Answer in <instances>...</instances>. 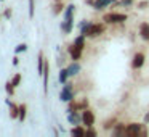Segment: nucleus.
Instances as JSON below:
<instances>
[{
	"instance_id": "obj_25",
	"label": "nucleus",
	"mask_w": 149,
	"mask_h": 137,
	"mask_svg": "<svg viewBox=\"0 0 149 137\" xmlns=\"http://www.w3.org/2000/svg\"><path fill=\"white\" fill-rule=\"evenodd\" d=\"M19 82H21V74H15L13 79H11V84L16 87V85H19Z\"/></svg>"
},
{
	"instance_id": "obj_32",
	"label": "nucleus",
	"mask_w": 149,
	"mask_h": 137,
	"mask_svg": "<svg viewBox=\"0 0 149 137\" xmlns=\"http://www.w3.org/2000/svg\"><path fill=\"white\" fill-rule=\"evenodd\" d=\"M146 121H149V113H148V116H146Z\"/></svg>"
},
{
	"instance_id": "obj_29",
	"label": "nucleus",
	"mask_w": 149,
	"mask_h": 137,
	"mask_svg": "<svg viewBox=\"0 0 149 137\" xmlns=\"http://www.w3.org/2000/svg\"><path fill=\"white\" fill-rule=\"evenodd\" d=\"M13 65H15V66L19 65V58H18V56H15V58H13Z\"/></svg>"
},
{
	"instance_id": "obj_7",
	"label": "nucleus",
	"mask_w": 149,
	"mask_h": 137,
	"mask_svg": "<svg viewBox=\"0 0 149 137\" xmlns=\"http://www.w3.org/2000/svg\"><path fill=\"white\" fill-rule=\"evenodd\" d=\"M82 50H84V47L77 45V44H72V45L69 47V55H71V58L77 61V60L82 56Z\"/></svg>"
},
{
	"instance_id": "obj_8",
	"label": "nucleus",
	"mask_w": 149,
	"mask_h": 137,
	"mask_svg": "<svg viewBox=\"0 0 149 137\" xmlns=\"http://www.w3.org/2000/svg\"><path fill=\"white\" fill-rule=\"evenodd\" d=\"M144 65V53H136L135 56H133V61H132V66L133 68H141V66Z\"/></svg>"
},
{
	"instance_id": "obj_21",
	"label": "nucleus",
	"mask_w": 149,
	"mask_h": 137,
	"mask_svg": "<svg viewBox=\"0 0 149 137\" xmlns=\"http://www.w3.org/2000/svg\"><path fill=\"white\" fill-rule=\"evenodd\" d=\"M5 90H7L10 95H13V94H15V85L11 84V81H8L7 84H5Z\"/></svg>"
},
{
	"instance_id": "obj_12",
	"label": "nucleus",
	"mask_w": 149,
	"mask_h": 137,
	"mask_svg": "<svg viewBox=\"0 0 149 137\" xmlns=\"http://www.w3.org/2000/svg\"><path fill=\"white\" fill-rule=\"evenodd\" d=\"M43 68H45V58H43V53L40 52L39 53V65H37V73H39V76L43 74Z\"/></svg>"
},
{
	"instance_id": "obj_13",
	"label": "nucleus",
	"mask_w": 149,
	"mask_h": 137,
	"mask_svg": "<svg viewBox=\"0 0 149 137\" xmlns=\"http://www.w3.org/2000/svg\"><path fill=\"white\" fill-rule=\"evenodd\" d=\"M112 0H95L93 2V8H96V10H101V8H104L106 5H109Z\"/></svg>"
},
{
	"instance_id": "obj_22",
	"label": "nucleus",
	"mask_w": 149,
	"mask_h": 137,
	"mask_svg": "<svg viewBox=\"0 0 149 137\" xmlns=\"http://www.w3.org/2000/svg\"><path fill=\"white\" fill-rule=\"evenodd\" d=\"M26 50H27V45H26V44H19V45H18L16 49H15V53L18 55V53H21V52H26Z\"/></svg>"
},
{
	"instance_id": "obj_24",
	"label": "nucleus",
	"mask_w": 149,
	"mask_h": 137,
	"mask_svg": "<svg viewBox=\"0 0 149 137\" xmlns=\"http://www.w3.org/2000/svg\"><path fill=\"white\" fill-rule=\"evenodd\" d=\"M74 44H77V45L84 47V45H85V36H84V34H82V36H79L77 39L74 40Z\"/></svg>"
},
{
	"instance_id": "obj_10",
	"label": "nucleus",
	"mask_w": 149,
	"mask_h": 137,
	"mask_svg": "<svg viewBox=\"0 0 149 137\" xmlns=\"http://www.w3.org/2000/svg\"><path fill=\"white\" fill-rule=\"evenodd\" d=\"M68 119H69V123L71 124H80V119H82V116L77 113V111H69V114H68Z\"/></svg>"
},
{
	"instance_id": "obj_5",
	"label": "nucleus",
	"mask_w": 149,
	"mask_h": 137,
	"mask_svg": "<svg viewBox=\"0 0 149 137\" xmlns=\"http://www.w3.org/2000/svg\"><path fill=\"white\" fill-rule=\"evenodd\" d=\"M88 107V102L85 100H80V102H74V98H72L71 102H69V108L68 111H80V110H85V108Z\"/></svg>"
},
{
	"instance_id": "obj_30",
	"label": "nucleus",
	"mask_w": 149,
	"mask_h": 137,
	"mask_svg": "<svg viewBox=\"0 0 149 137\" xmlns=\"http://www.w3.org/2000/svg\"><path fill=\"white\" fill-rule=\"evenodd\" d=\"M5 16H7V18L11 16V10H10V8H8V10H5Z\"/></svg>"
},
{
	"instance_id": "obj_14",
	"label": "nucleus",
	"mask_w": 149,
	"mask_h": 137,
	"mask_svg": "<svg viewBox=\"0 0 149 137\" xmlns=\"http://www.w3.org/2000/svg\"><path fill=\"white\" fill-rule=\"evenodd\" d=\"M68 71L71 76H75L77 73H80V65H79V63H72V65L68 66Z\"/></svg>"
},
{
	"instance_id": "obj_3",
	"label": "nucleus",
	"mask_w": 149,
	"mask_h": 137,
	"mask_svg": "<svg viewBox=\"0 0 149 137\" xmlns=\"http://www.w3.org/2000/svg\"><path fill=\"white\" fill-rule=\"evenodd\" d=\"M59 98H61L63 102H71L72 98H74V90H72V84H68V82H66V84H64V89L61 90V95H59Z\"/></svg>"
},
{
	"instance_id": "obj_4",
	"label": "nucleus",
	"mask_w": 149,
	"mask_h": 137,
	"mask_svg": "<svg viewBox=\"0 0 149 137\" xmlns=\"http://www.w3.org/2000/svg\"><path fill=\"white\" fill-rule=\"evenodd\" d=\"M139 134H143V129H141V124L139 123H133V124H128V126H127L125 136L136 137V136H139Z\"/></svg>"
},
{
	"instance_id": "obj_20",
	"label": "nucleus",
	"mask_w": 149,
	"mask_h": 137,
	"mask_svg": "<svg viewBox=\"0 0 149 137\" xmlns=\"http://www.w3.org/2000/svg\"><path fill=\"white\" fill-rule=\"evenodd\" d=\"M125 132H127V127H123L122 124H117L116 129H114V136H122Z\"/></svg>"
},
{
	"instance_id": "obj_11",
	"label": "nucleus",
	"mask_w": 149,
	"mask_h": 137,
	"mask_svg": "<svg viewBox=\"0 0 149 137\" xmlns=\"http://www.w3.org/2000/svg\"><path fill=\"white\" fill-rule=\"evenodd\" d=\"M139 36L144 40H149V24L148 23H141V26H139Z\"/></svg>"
},
{
	"instance_id": "obj_6",
	"label": "nucleus",
	"mask_w": 149,
	"mask_h": 137,
	"mask_svg": "<svg viewBox=\"0 0 149 137\" xmlns=\"http://www.w3.org/2000/svg\"><path fill=\"white\" fill-rule=\"evenodd\" d=\"M82 123H84L87 127H91V126H93V123H95V114H93V111H90V110H87V108H85L84 113H82Z\"/></svg>"
},
{
	"instance_id": "obj_9",
	"label": "nucleus",
	"mask_w": 149,
	"mask_h": 137,
	"mask_svg": "<svg viewBox=\"0 0 149 137\" xmlns=\"http://www.w3.org/2000/svg\"><path fill=\"white\" fill-rule=\"evenodd\" d=\"M7 103H8V107H10V116L13 118V119H16V118L19 116V107L15 105L11 100H7Z\"/></svg>"
},
{
	"instance_id": "obj_31",
	"label": "nucleus",
	"mask_w": 149,
	"mask_h": 137,
	"mask_svg": "<svg viewBox=\"0 0 149 137\" xmlns=\"http://www.w3.org/2000/svg\"><path fill=\"white\" fill-rule=\"evenodd\" d=\"M132 2H133V0H122V4H123V5H130Z\"/></svg>"
},
{
	"instance_id": "obj_17",
	"label": "nucleus",
	"mask_w": 149,
	"mask_h": 137,
	"mask_svg": "<svg viewBox=\"0 0 149 137\" xmlns=\"http://www.w3.org/2000/svg\"><path fill=\"white\" fill-rule=\"evenodd\" d=\"M26 114H27V107L26 105H19V116H18V119L21 121V123H23L24 119H26Z\"/></svg>"
},
{
	"instance_id": "obj_27",
	"label": "nucleus",
	"mask_w": 149,
	"mask_h": 137,
	"mask_svg": "<svg viewBox=\"0 0 149 137\" xmlns=\"http://www.w3.org/2000/svg\"><path fill=\"white\" fill-rule=\"evenodd\" d=\"M85 136L95 137V136H96V131H95V129H91V127H90V129H88V131H85Z\"/></svg>"
},
{
	"instance_id": "obj_28",
	"label": "nucleus",
	"mask_w": 149,
	"mask_h": 137,
	"mask_svg": "<svg viewBox=\"0 0 149 137\" xmlns=\"http://www.w3.org/2000/svg\"><path fill=\"white\" fill-rule=\"evenodd\" d=\"M144 7H148V2H146V0H144V2H141V4L138 5V8H144Z\"/></svg>"
},
{
	"instance_id": "obj_2",
	"label": "nucleus",
	"mask_w": 149,
	"mask_h": 137,
	"mask_svg": "<svg viewBox=\"0 0 149 137\" xmlns=\"http://www.w3.org/2000/svg\"><path fill=\"white\" fill-rule=\"evenodd\" d=\"M103 20L106 21V23H109V24L123 23V21L127 20V15H123V13H106Z\"/></svg>"
},
{
	"instance_id": "obj_15",
	"label": "nucleus",
	"mask_w": 149,
	"mask_h": 137,
	"mask_svg": "<svg viewBox=\"0 0 149 137\" xmlns=\"http://www.w3.org/2000/svg\"><path fill=\"white\" fill-rule=\"evenodd\" d=\"M74 5H69L68 8H66V21H74Z\"/></svg>"
},
{
	"instance_id": "obj_1",
	"label": "nucleus",
	"mask_w": 149,
	"mask_h": 137,
	"mask_svg": "<svg viewBox=\"0 0 149 137\" xmlns=\"http://www.w3.org/2000/svg\"><path fill=\"white\" fill-rule=\"evenodd\" d=\"M104 31V24H90V23H82L80 24V32L85 37H98L100 34H103Z\"/></svg>"
},
{
	"instance_id": "obj_18",
	"label": "nucleus",
	"mask_w": 149,
	"mask_h": 137,
	"mask_svg": "<svg viewBox=\"0 0 149 137\" xmlns=\"http://www.w3.org/2000/svg\"><path fill=\"white\" fill-rule=\"evenodd\" d=\"M72 23H74V21H66V20H64V23L61 24V29L64 31L66 34H69V32L72 31Z\"/></svg>"
},
{
	"instance_id": "obj_23",
	"label": "nucleus",
	"mask_w": 149,
	"mask_h": 137,
	"mask_svg": "<svg viewBox=\"0 0 149 137\" xmlns=\"http://www.w3.org/2000/svg\"><path fill=\"white\" fill-rule=\"evenodd\" d=\"M61 10H63V4H59V2H58V4L53 5V13H55V15H59V13H61Z\"/></svg>"
},
{
	"instance_id": "obj_16",
	"label": "nucleus",
	"mask_w": 149,
	"mask_h": 137,
	"mask_svg": "<svg viewBox=\"0 0 149 137\" xmlns=\"http://www.w3.org/2000/svg\"><path fill=\"white\" fill-rule=\"evenodd\" d=\"M69 71H68V68H64V69H61V71H59V82H61V84H66V82H68V78H69Z\"/></svg>"
},
{
	"instance_id": "obj_19",
	"label": "nucleus",
	"mask_w": 149,
	"mask_h": 137,
	"mask_svg": "<svg viewBox=\"0 0 149 137\" xmlns=\"http://www.w3.org/2000/svg\"><path fill=\"white\" fill-rule=\"evenodd\" d=\"M71 134H72V136H77V137H82V136H85V131H84V129H82V127L77 124V126H75L74 129L71 131Z\"/></svg>"
},
{
	"instance_id": "obj_26",
	"label": "nucleus",
	"mask_w": 149,
	"mask_h": 137,
	"mask_svg": "<svg viewBox=\"0 0 149 137\" xmlns=\"http://www.w3.org/2000/svg\"><path fill=\"white\" fill-rule=\"evenodd\" d=\"M34 10H36L34 0H29V16H31V18H34Z\"/></svg>"
}]
</instances>
